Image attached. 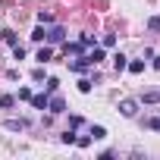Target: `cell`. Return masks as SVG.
Segmentation results:
<instances>
[{"instance_id":"6da1fadb","label":"cell","mask_w":160,"mask_h":160,"mask_svg":"<svg viewBox=\"0 0 160 160\" xmlns=\"http://www.w3.org/2000/svg\"><path fill=\"white\" fill-rule=\"evenodd\" d=\"M47 110H50L53 116H60V113H66V101H63V98H60V94L53 91V94L47 98Z\"/></svg>"},{"instance_id":"7a4b0ae2","label":"cell","mask_w":160,"mask_h":160,"mask_svg":"<svg viewBox=\"0 0 160 160\" xmlns=\"http://www.w3.org/2000/svg\"><path fill=\"white\" fill-rule=\"evenodd\" d=\"M119 113L122 116H138V101H132V98H126V101H119Z\"/></svg>"},{"instance_id":"3957f363","label":"cell","mask_w":160,"mask_h":160,"mask_svg":"<svg viewBox=\"0 0 160 160\" xmlns=\"http://www.w3.org/2000/svg\"><path fill=\"white\" fill-rule=\"evenodd\" d=\"M44 38H47L50 44H60V41L66 38V28H63V25H50V32H47Z\"/></svg>"},{"instance_id":"277c9868","label":"cell","mask_w":160,"mask_h":160,"mask_svg":"<svg viewBox=\"0 0 160 160\" xmlns=\"http://www.w3.org/2000/svg\"><path fill=\"white\" fill-rule=\"evenodd\" d=\"M3 126H7L10 132H25V129H28V122H25V119H7Z\"/></svg>"},{"instance_id":"5b68a950","label":"cell","mask_w":160,"mask_h":160,"mask_svg":"<svg viewBox=\"0 0 160 160\" xmlns=\"http://www.w3.org/2000/svg\"><path fill=\"white\" fill-rule=\"evenodd\" d=\"M88 66H91V63H88V57H78V60H72V63H69V69H72V72H85Z\"/></svg>"},{"instance_id":"8992f818","label":"cell","mask_w":160,"mask_h":160,"mask_svg":"<svg viewBox=\"0 0 160 160\" xmlns=\"http://www.w3.org/2000/svg\"><path fill=\"white\" fill-rule=\"evenodd\" d=\"M32 107L35 110H47V94H32Z\"/></svg>"},{"instance_id":"52a82bcc","label":"cell","mask_w":160,"mask_h":160,"mask_svg":"<svg viewBox=\"0 0 160 160\" xmlns=\"http://www.w3.org/2000/svg\"><path fill=\"white\" fill-rule=\"evenodd\" d=\"M85 57H88V63L94 66V63H101V60H104V47H94V50H91V53H85Z\"/></svg>"},{"instance_id":"ba28073f","label":"cell","mask_w":160,"mask_h":160,"mask_svg":"<svg viewBox=\"0 0 160 160\" xmlns=\"http://www.w3.org/2000/svg\"><path fill=\"white\" fill-rule=\"evenodd\" d=\"M113 66H116V72H126V66H129V57L116 53V57H113Z\"/></svg>"},{"instance_id":"9c48e42d","label":"cell","mask_w":160,"mask_h":160,"mask_svg":"<svg viewBox=\"0 0 160 160\" xmlns=\"http://www.w3.org/2000/svg\"><path fill=\"white\" fill-rule=\"evenodd\" d=\"M0 107H3V110L16 107V98H13V94H0Z\"/></svg>"},{"instance_id":"30bf717a","label":"cell","mask_w":160,"mask_h":160,"mask_svg":"<svg viewBox=\"0 0 160 160\" xmlns=\"http://www.w3.org/2000/svg\"><path fill=\"white\" fill-rule=\"evenodd\" d=\"M38 60H41V63H50V60H53V50H50V47H41V50H38Z\"/></svg>"},{"instance_id":"8fae6325","label":"cell","mask_w":160,"mask_h":160,"mask_svg":"<svg viewBox=\"0 0 160 160\" xmlns=\"http://www.w3.org/2000/svg\"><path fill=\"white\" fill-rule=\"evenodd\" d=\"M126 69H129L132 75H138V72H144V63H141V60H132V63H129Z\"/></svg>"},{"instance_id":"7c38bea8","label":"cell","mask_w":160,"mask_h":160,"mask_svg":"<svg viewBox=\"0 0 160 160\" xmlns=\"http://www.w3.org/2000/svg\"><path fill=\"white\" fill-rule=\"evenodd\" d=\"M91 138L98 141V138H107V129L104 126H91Z\"/></svg>"},{"instance_id":"4fadbf2b","label":"cell","mask_w":160,"mask_h":160,"mask_svg":"<svg viewBox=\"0 0 160 160\" xmlns=\"http://www.w3.org/2000/svg\"><path fill=\"white\" fill-rule=\"evenodd\" d=\"M60 141H63V144H75V132H72V129H66V132L60 135Z\"/></svg>"},{"instance_id":"5bb4252c","label":"cell","mask_w":160,"mask_h":160,"mask_svg":"<svg viewBox=\"0 0 160 160\" xmlns=\"http://www.w3.org/2000/svg\"><path fill=\"white\" fill-rule=\"evenodd\" d=\"M0 38H3L7 44H16V32H10V28H3V32H0Z\"/></svg>"},{"instance_id":"9a60e30c","label":"cell","mask_w":160,"mask_h":160,"mask_svg":"<svg viewBox=\"0 0 160 160\" xmlns=\"http://www.w3.org/2000/svg\"><path fill=\"white\" fill-rule=\"evenodd\" d=\"M63 50H66V57H75L78 50H82V44H63Z\"/></svg>"},{"instance_id":"2e32d148","label":"cell","mask_w":160,"mask_h":160,"mask_svg":"<svg viewBox=\"0 0 160 160\" xmlns=\"http://www.w3.org/2000/svg\"><path fill=\"white\" fill-rule=\"evenodd\" d=\"M148 28H151V32H160V16H151V19H148Z\"/></svg>"},{"instance_id":"e0dca14e","label":"cell","mask_w":160,"mask_h":160,"mask_svg":"<svg viewBox=\"0 0 160 160\" xmlns=\"http://www.w3.org/2000/svg\"><path fill=\"white\" fill-rule=\"evenodd\" d=\"M157 101H160V91H148L144 94V104H157Z\"/></svg>"},{"instance_id":"ac0fdd59","label":"cell","mask_w":160,"mask_h":160,"mask_svg":"<svg viewBox=\"0 0 160 160\" xmlns=\"http://www.w3.org/2000/svg\"><path fill=\"white\" fill-rule=\"evenodd\" d=\"M78 91H82V94L91 91V82H88V78H78Z\"/></svg>"},{"instance_id":"d6986e66","label":"cell","mask_w":160,"mask_h":160,"mask_svg":"<svg viewBox=\"0 0 160 160\" xmlns=\"http://www.w3.org/2000/svg\"><path fill=\"white\" fill-rule=\"evenodd\" d=\"M148 129H154V132H160V116H151V119H148Z\"/></svg>"},{"instance_id":"ffe728a7","label":"cell","mask_w":160,"mask_h":160,"mask_svg":"<svg viewBox=\"0 0 160 160\" xmlns=\"http://www.w3.org/2000/svg\"><path fill=\"white\" fill-rule=\"evenodd\" d=\"M75 144H78V148H88V144H91V135H82V138H75Z\"/></svg>"},{"instance_id":"44dd1931","label":"cell","mask_w":160,"mask_h":160,"mask_svg":"<svg viewBox=\"0 0 160 160\" xmlns=\"http://www.w3.org/2000/svg\"><path fill=\"white\" fill-rule=\"evenodd\" d=\"M78 44H82V47H91V44H94V38H91V35H82V38H78Z\"/></svg>"},{"instance_id":"7402d4cb","label":"cell","mask_w":160,"mask_h":160,"mask_svg":"<svg viewBox=\"0 0 160 160\" xmlns=\"http://www.w3.org/2000/svg\"><path fill=\"white\" fill-rule=\"evenodd\" d=\"M38 22H41V25H44V22H53V16H50V13H44V10H41V13H38Z\"/></svg>"},{"instance_id":"603a6c76","label":"cell","mask_w":160,"mask_h":160,"mask_svg":"<svg viewBox=\"0 0 160 160\" xmlns=\"http://www.w3.org/2000/svg\"><path fill=\"white\" fill-rule=\"evenodd\" d=\"M44 35H47L44 28H35V32H32V41H44Z\"/></svg>"},{"instance_id":"cb8c5ba5","label":"cell","mask_w":160,"mask_h":160,"mask_svg":"<svg viewBox=\"0 0 160 160\" xmlns=\"http://www.w3.org/2000/svg\"><path fill=\"white\" fill-rule=\"evenodd\" d=\"M101 44H104V47H113V44H116V35H104V41H101Z\"/></svg>"},{"instance_id":"d4e9b609","label":"cell","mask_w":160,"mask_h":160,"mask_svg":"<svg viewBox=\"0 0 160 160\" xmlns=\"http://www.w3.org/2000/svg\"><path fill=\"white\" fill-rule=\"evenodd\" d=\"M19 101H32V88H19Z\"/></svg>"},{"instance_id":"484cf974","label":"cell","mask_w":160,"mask_h":160,"mask_svg":"<svg viewBox=\"0 0 160 160\" xmlns=\"http://www.w3.org/2000/svg\"><path fill=\"white\" fill-rule=\"evenodd\" d=\"M57 85H60L57 78H47V94H53V91H57Z\"/></svg>"},{"instance_id":"4316f807","label":"cell","mask_w":160,"mask_h":160,"mask_svg":"<svg viewBox=\"0 0 160 160\" xmlns=\"http://www.w3.org/2000/svg\"><path fill=\"white\" fill-rule=\"evenodd\" d=\"M154 60V69H160V57H151Z\"/></svg>"}]
</instances>
